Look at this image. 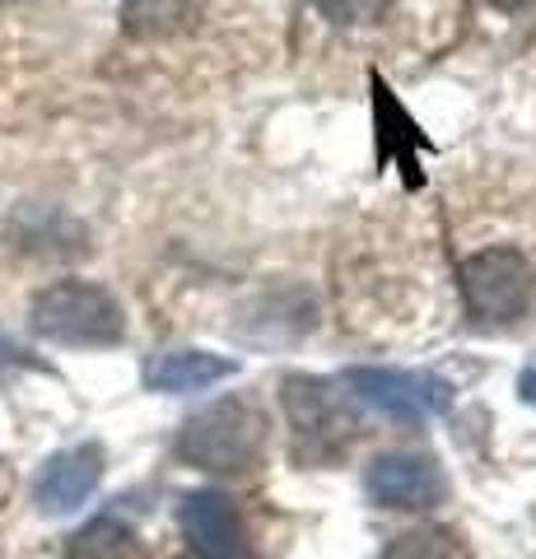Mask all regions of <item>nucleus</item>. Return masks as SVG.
<instances>
[{"mask_svg": "<svg viewBox=\"0 0 536 559\" xmlns=\"http://www.w3.org/2000/svg\"><path fill=\"white\" fill-rule=\"evenodd\" d=\"M495 10H504V14H513V10H523V5H532V0H490Z\"/></svg>", "mask_w": 536, "mask_h": 559, "instance_id": "dca6fc26", "label": "nucleus"}, {"mask_svg": "<svg viewBox=\"0 0 536 559\" xmlns=\"http://www.w3.org/2000/svg\"><path fill=\"white\" fill-rule=\"evenodd\" d=\"M285 401H289V415H294L299 439H326L332 429H345L332 388H322L318 378H289L285 382Z\"/></svg>", "mask_w": 536, "mask_h": 559, "instance_id": "1a4fd4ad", "label": "nucleus"}, {"mask_svg": "<svg viewBox=\"0 0 536 559\" xmlns=\"http://www.w3.org/2000/svg\"><path fill=\"white\" fill-rule=\"evenodd\" d=\"M322 10V20H332L336 28H359V24H378L388 20L396 0H313Z\"/></svg>", "mask_w": 536, "mask_h": 559, "instance_id": "ddd939ff", "label": "nucleus"}, {"mask_svg": "<svg viewBox=\"0 0 536 559\" xmlns=\"http://www.w3.org/2000/svg\"><path fill=\"white\" fill-rule=\"evenodd\" d=\"M65 559H150V555H145V540L127 522L94 518L90 527H80L65 540Z\"/></svg>", "mask_w": 536, "mask_h": 559, "instance_id": "9d476101", "label": "nucleus"}, {"mask_svg": "<svg viewBox=\"0 0 536 559\" xmlns=\"http://www.w3.org/2000/svg\"><path fill=\"white\" fill-rule=\"evenodd\" d=\"M266 443V419L248 396H224L215 406L196 411L178 433V457L196 471L238 476L252 471Z\"/></svg>", "mask_w": 536, "mask_h": 559, "instance_id": "f257e3e1", "label": "nucleus"}, {"mask_svg": "<svg viewBox=\"0 0 536 559\" xmlns=\"http://www.w3.org/2000/svg\"><path fill=\"white\" fill-rule=\"evenodd\" d=\"M238 364L211 355V349H164L145 364V388L150 392H201V388H215V382L234 378Z\"/></svg>", "mask_w": 536, "mask_h": 559, "instance_id": "6e6552de", "label": "nucleus"}, {"mask_svg": "<svg viewBox=\"0 0 536 559\" xmlns=\"http://www.w3.org/2000/svg\"><path fill=\"white\" fill-rule=\"evenodd\" d=\"M378 559H472V550L448 527H410L402 536H392Z\"/></svg>", "mask_w": 536, "mask_h": 559, "instance_id": "9b49d317", "label": "nucleus"}, {"mask_svg": "<svg viewBox=\"0 0 536 559\" xmlns=\"http://www.w3.org/2000/svg\"><path fill=\"white\" fill-rule=\"evenodd\" d=\"M187 14H192V0H131L127 28L131 33H172Z\"/></svg>", "mask_w": 536, "mask_h": 559, "instance_id": "f8f14e48", "label": "nucleus"}, {"mask_svg": "<svg viewBox=\"0 0 536 559\" xmlns=\"http://www.w3.org/2000/svg\"><path fill=\"white\" fill-rule=\"evenodd\" d=\"M33 331L57 345H117L127 336V318L103 285L61 280L33 299Z\"/></svg>", "mask_w": 536, "mask_h": 559, "instance_id": "f03ea898", "label": "nucleus"}, {"mask_svg": "<svg viewBox=\"0 0 536 559\" xmlns=\"http://www.w3.org/2000/svg\"><path fill=\"white\" fill-rule=\"evenodd\" d=\"M341 382L350 388L359 406L410 429L453 406V382L425 369H350Z\"/></svg>", "mask_w": 536, "mask_h": 559, "instance_id": "7ed1b4c3", "label": "nucleus"}, {"mask_svg": "<svg viewBox=\"0 0 536 559\" xmlns=\"http://www.w3.org/2000/svg\"><path fill=\"white\" fill-rule=\"evenodd\" d=\"M532 266L517 248H486L462 261V299L466 312L486 326L517 322L532 304Z\"/></svg>", "mask_w": 536, "mask_h": 559, "instance_id": "20e7f679", "label": "nucleus"}, {"mask_svg": "<svg viewBox=\"0 0 536 559\" xmlns=\"http://www.w3.org/2000/svg\"><path fill=\"white\" fill-rule=\"evenodd\" d=\"M98 480H103V448L80 443V448H65L57 457H47L38 480H33V499H38L43 513L61 518V513H75L98 489Z\"/></svg>", "mask_w": 536, "mask_h": 559, "instance_id": "0eeeda50", "label": "nucleus"}, {"mask_svg": "<svg viewBox=\"0 0 536 559\" xmlns=\"http://www.w3.org/2000/svg\"><path fill=\"white\" fill-rule=\"evenodd\" d=\"M517 392H523V401L536 411V364H532V369H523V378H517Z\"/></svg>", "mask_w": 536, "mask_h": 559, "instance_id": "4468645a", "label": "nucleus"}, {"mask_svg": "<svg viewBox=\"0 0 536 559\" xmlns=\"http://www.w3.org/2000/svg\"><path fill=\"white\" fill-rule=\"evenodd\" d=\"M182 536L196 559H243V518L219 489H196L182 499Z\"/></svg>", "mask_w": 536, "mask_h": 559, "instance_id": "423d86ee", "label": "nucleus"}, {"mask_svg": "<svg viewBox=\"0 0 536 559\" xmlns=\"http://www.w3.org/2000/svg\"><path fill=\"white\" fill-rule=\"evenodd\" d=\"M5 364H28V355H24V349L14 345V341L0 336V369H5Z\"/></svg>", "mask_w": 536, "mask_h": 559, "instance_id": "2eb2a0df", "label": "nucleus"}, {"mask_svg": "<svg viewBox=\"0 0 536 559\" xmlns=\"http://www.w3.org/2000/svg\"><path fill=\"white\" fill-rule=\"evenodd\" d=\"M365 489L378 509L420 513L448 499V476L429 452H383L365 471Z\"/></svg>", "mask_w": 536, "mask_h": 559, "instance_id": "39448f33", "label": "nucleus"}]
</instances>
